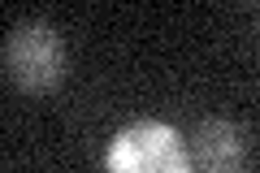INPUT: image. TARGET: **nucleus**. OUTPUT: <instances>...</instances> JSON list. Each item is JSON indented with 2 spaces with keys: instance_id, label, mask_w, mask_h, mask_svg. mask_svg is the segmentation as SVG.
<instances>
[{
  "instance_id": "1",
  "label": "nucleus",
  "mask_w": 260,
  "mask_h": 173,
  "mask_svg": "<svg viewBox=\"0 0 260 173\" xmlns=\"http://www.w3.org/2000/svg\"><path fill=\"white\" fill-rule=\"evenodd\" d=\"M5 70L30 95H48L65 78V39L52 22L26 18L5 39Z\"/></svg>"
},
{
  "instance_id": "2",
  "label": "nucleus",
  "mask_w": 260,
  "mask_h": 173,
  "mask_svg": "<svg viewBox=\"0 0 260 173\" xmlns=\"http://www.w3.org/2000/svg\"><path fill=\"white\" fill-rule=\"evenodd\" d=\"M104 173H191L186 143L165 121H135L117 130L104 152Z\"/></svg>"
},
{
  "instance_id": "3",
  "label": "nucleus",
  "mask_w": 260,
  "mask_h": 173,
  "mask_svg": "<svg viewBox=\"0 0 260 173\" xmlns=\"http://www.w3.org/2000/svg\"><path fill=\"white\" fill-rule=\"evenodd\" d=\"M251 152V134L247 126L230 117H208L191 130V143H186V156H191L200 169H243Z\"/></svg>"
},
{
  "instance_id": "4",
  "label": "nucleus",
  "mask_w": 260,
  "mask_h": 173,
  "mask_svg": "<svg viewBox=\"0 0 260 173\" xmlns=\"http://www.w3.org/2000/svg\"><path fill=\"white\" fill-rule=\"evenodd\" d=\"M200 173H243V169H200Z\"/></svg>"
}]
</instances>
